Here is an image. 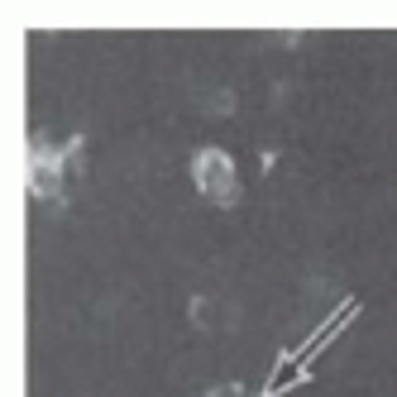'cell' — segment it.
<instances>
[{"label":"cell","instance_id":"1","mask_svg":"<svg viewBox=\"0 0 397 397\" xmlns=\"http://www.w3.org/2000/svg\"><path fill=\"white\" fill-rule=\"evenodd\" d=\"M197 187L211 201H235V173H230V158L220 149H206L197 158Z\"/></svg>","mask_w":397,"mask_h":397},{"label":"cell","instance_id":"2","mask_svg":"<svg viewBox=\"0 0 397 397\" xmlns=\"http://www.w3.org/2000/svg\"><path fill=\"white\" fill-rule=\"evenodd\" d=\"M211 397H244V393H239V388H215Z\"/></svg>","mask_w":397,"mask_h":397}]
</instances>
